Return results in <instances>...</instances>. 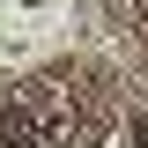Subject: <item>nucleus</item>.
I'll use <instances>...</instances> for the list:
<instances>
[{"label":"nucleus","mask_w":148,"mask_h":148,"mask_svg":"<svg viewBox=\"0 0 148 148\" xmlns=\"http://www.w3.org/2000/svg\"><path fill=\"white\" fill-rule=\"evenodd\" d=\"M0 148H45V119L30 104L22 111H0Z\"/></svg>","instance_id":"obj_1"}]
</instances>
